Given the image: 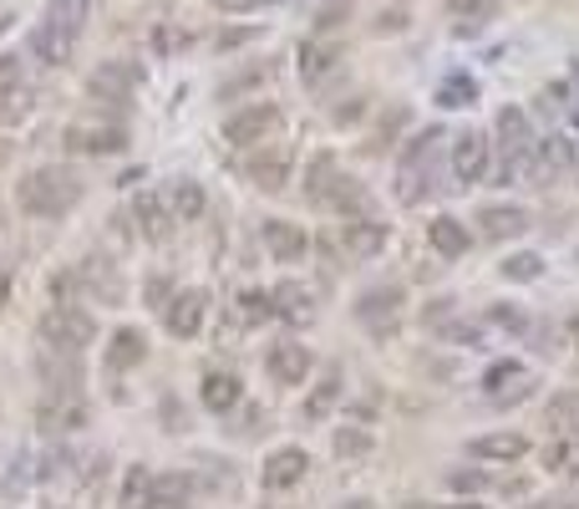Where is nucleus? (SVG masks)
<instances>
[{
	"instance_id": "obj_1",
	"label": "nucleus",
	"mask_w": 579,
	"mask_h": 509,
	"mask_svg": "<svg viewBox=\"0 0 579 509\" xmlns=\"http://www.w3.org/2000/svg\"><path fill=\"white\" fill-rule=\"evenodd\" d=\"M15 199H21V209L36 215V219H62L81 204V178L72 174V169H62V163H52V169H31V174L15 184Z\"/></svg>"
},
{
	"instance_id": "obj_2",
	"label": "nucleus",
	"mask_w": 579,
	"mask_h": 509,
	"mask_svg": "<svg viewBox=\"0 0 579 509\" xmlns=\"http://www.w3.org/2000/svg\"><path fill=\"white\" fill-rule=\"evenodd\" d=\"M81 21H87V0H52L46 15H41V26L31 31V52L41 62H66L81 36Z\"/></svg>"
},
{
	"instance_id": "obj_3",
	"label": "nucleus",
	"mask_w": 579,
	"mask_h": 509,
	"mask_svg": "<svg viewBox=\"0 0 579 509\" xmlns=\"http://www.w3.org/2000/svg\"><path fill=\"white\" fill-rule=\"evenodd\" d=\"M437 143H443V128H427V133L407 138L402 163H396V199L402 204H422V194L433 188V148Z\"/></svg>"
},
{
	"instance_id": "obj_4",
	"label": "nucleus",
	"mask_w": 579,
	"mask_h": 509,
	"mask_svg": "<svg viewBox=\"0 0 579 509\" xmlns=\"http://www.w3.org/2000/svg\"><path fill=\"white\" fill-rule=\"evenodd\" d=\"M97 336V322L87 316V311H77L72 301H62V306H52L46 316H41V342L52 351H72V357H81V351L92 347Z\"/></svg>"
},
{
	"instance_id": "obj_5",
	"label": "nucleus",
	"mask_w": 579,
	"mask_h": 509,
	"mask_svg": "<svg viewBox=\"0 0 579 509\" xmlns=\"http://www.w3.org/2000/svg\"><path fill=\"white\" fill-rule=\"evenodd\" d=\"M499 148H503V169H499L503 184H509V178H518V174H528L534 133H528V112L524 108H503L499 112Z\"/></svg>"
},
{
	"instance_id": "obj_6",
	"label": "nucleus",
	"mask_w": 579,
	"mask_h": 509,
	"mask_svg": "<svg viewBox=\"0 0 579 509\" xmlns=\"http://www.w3.org/2000/svg\"><path fill=\"white\" fill-rule=\"evenodd\" d=\"M159 311H163V332L178 336V342H188V336H198V326H204L209 295L198 291V285H188V291H173Z\"/></svg>"
},
{
	"instance_id": "obj_7",
	"label": "nucleus",
	"mask_w": 579,
	"mask_h": 509,
	"mask_svg": "<svg viewBox=\"0 0 579 509\" xmlns=\"http://www.w3.org/2000/svg\"><path fill=\"white\" fill-rule=\"evenodd\" d=\"M280 128V108L275 102H250V108H239L234 118H225V143L234 148H254Z\"/></svg>"
},
{
	"instance_id": "obj_8",
	"label": "nucleus",
	"mask_w": 579,
	"mask_h": 509,
	"mask_svg": "<svg viewBox=\"0 0 579 509\" xmlns=\"http://www.w3.org/2000/svg\"><path fill=\"white\" fill-rule=\"evenodd\" d=\"M336 245H341L346 260H371V254L386 250V225L371 215H351L336 225Z\"/></svg>"
},
{
	"instance_id": "obj_9",
	"label": "nucleus",
	"mask_w": 579,
	"mask_h": 509,
	"mask_svg": "<svg viewBox=\"0 0 579 509\" xmlns=\"http://www.w3.org/2000/svg\"><path fill=\"white\" fill-rule=\"evenodd\" d=\"M66 148L102 159V153H122V148H128V133H122L118 122H72V128H66Z\"/></svg>"
},
{
	"instance_id": "obj_10",
	"label": "nucleus",
	"mask_w": 579,
	"mask_h": 509,
	"mask_svg": "<svg viewBox=\"0 0 579 509\" xmlns=\"http://www.w3.org/2000/svg\"><path fill=\"white\" fill-rule=\"evenodd\" d=\"M483 392L488 402H524L534 392V372L524 362H493L483 372Z\"/></svg>"
},
{
	"instance_id": "obj_11",
	"label": "nucleus",
	"mask_w": 579,
	"mask_h": 509,
	"mask_svg": "<svg viewBox=\"0 0 579 509\" xmlns=\"http://www.w3.org/2000/svg\"><path fill=\"white\" fill-rule=\"evenodd\" d=\"M260 240H264V250L275 254L280 266H295V260L310 254V235H305L301 225H290V219H264Z\"/></svg>"
},
{
	"instance_id": "obj_12",
	"label": "nucleus",
	"mask_w": 579,
	"mask_h": 509,
	"mask_svg": "<svg viewBox=\"0 0 579 509\" xmlns=\"http://www.w3.org/2000/svg\"><path fill=\"white\" fill-rule=\"evenodd\" d=\"M396 306H402V291L396 285H376V291H367L356 301V322L371 326L376 336H386L396 326Z\"/></svg>"
},
{
	"instance_id": "obj_13",
	"label": "nucleus",
	"mask_w": 579,
	"mask_h": 509,
	"mask_svg": "<svg viewBox=\"0 0 579 509\" xmlns=\"http://www.w3.org/2000/svg\"><path fill=\"white\" fill-rule=\"evenodd\" d=\"M483 174H488V138L468 128V133L452 138V178L458 184H478Z\"/></svg>"
},
{
	"instance_id": "obj_14",
	"label": "nucleus",
	"mask_w": 579,
	"mask_h": 509,
	"mask_svg": "<svg viewBox=\"0 0 579 509\" xmlns=\"http://www.w3.org/2000/svg\"><path fill=\"white\" fill-rule=\"evenodd\" d=\"M305 474H310V454L305 448H275V454L264 458L260 479H264V489H295Z\"/></svg>"
},
{
	"instance_id": "obj_15",
	"label": "nucleus",
	"mask_w": 579,
	"mask_h": 509,
	"mask_svg": "<svg viewBox=\"0 0 579 509\" xmlns=\"http://www.w3.org/2000/svg\"><path fill=\"white\" fill-rule=\"evenodd\" d=\"M270 301H275V316L290 326H305V322H316V291L301 281H280L275 291H270Z\"/></svg>"
},
{
	"instance_id": "obj_16",
	"label": "nucleus",
	"mask_w": 579,
	"mask_h": 509,
	"mask_svg": "<svg viewBox=\"0 0 579 509\" xmlns=\"http://www.w3.org/2000/svg\"><path fill=\"white\" fill-rule=\"evenodd\" d=\"M36 423L46 433H77V429H87V408L77 402V392H62V398H46L41 402V413H36Z\"/></svg>"
},
{
	"instance_id": "obj_17",
	"label": "nucleus",
	"mask_w": 579,
	"mask_h": 509,
	"mask_svg": "<svg viewBox=\"0 0 579 509\" xmlns=\"http://www.w3.org/2000/svg\"><path fill=\"white\" fill-rule=\"evenodd\" d=\"M138 82H143V72L132 67V62H102V67L92 72V82H87V87H92L97 97H107V102H122V97H128Z\"/></svg>"
},
{
	"instance_id": "obj_18",
	"label": "nucleus",
	"mask_w": 579,
	"mask_h": 509,
	"mask_svg": "<svg viewBox=\"0 0 579 509\" xmlns=\"http://www.w3.org/2000/svg\"><path fill=\"white\" fill-rule=\"evenodd\" d=\"M250 184H260L264 194H280L290 184V148H264L250 159Z\"/></svg>"
},
{
	"instance_id": "obj_19",
	"label": "nucleus",
	"mask_w": 579,
	"mask_h": 509,
	"mask_svg": "<svg viewBox=\"0 0 579 509\" xmlns=\"http://www.w3.org/2000/svg\"><path fill=\"white\" fill-rule=\"evenodd\" d=\"M478 229H483V240H514V235L528 229V215L518 204H488L478 215Z\"/></svg>"
},
{
	"instance_id": "obj_20",
	"label": "nucleus",
	"mask_w": 579,
	"mask_h": 509,
	"mask_svg": "<svg viewBox=\"0 0 579 509\" xmlns=\"http://www.w3.org/2000/svg\"><path fill=\"white\" fill-rule=\"evenodd\" d=\"M569 163H575L569 138H544V143H534V153H528V174H534V178H554V174H565Z\"/></svg>"
},
{
	"instance_id": "obj_21",
	"label": "nucleus",
	"mask_w": 579,
	"mask_h": 509,
	"mask_svg": "<svg viewBox=\"0 0 579 509\" xmlns=\"http://www.w3.org/2000/svg\"><path fill=\"white\" fill-rule=\"evenodd\" d=\"M341 367H326L320 372V382L310 388V398H305V423H326L330 413H336V402H341Z\"/></svg>"
},
{
	"instance_id": "obj_22",
	"label": "nucleus",
	"mask_w": 579,
	"mask_h": 509,
	"mask_svg": "<svg viewBox=\"0 0 579 509\" xmlns=\"http://www.w3.org/2000/svg\"><path fill=\"white\" fill-rule=\"evenodd\" d=\"M270 372H275L280 382H290V388H295V382H305V377H310V351H305L301 342H275V347H270Z\"/></svg>"
},
{
	"instance_id": "obj_23",
	"label": "nucleus",
	"mask_w": 579,
	"mask_h": 509,
	"mask_svg": "<svg viewBox=\"0 0 579 509\" xmlns=\"http://www.w3.org/2000/svg\"><path fill=\"white\" fill-rule=\"evenodd\" d=\"M336 67H341V46H336V41H305L301 46V77L310 82V87L326 82Z\"/></svg>"
},
{
	"instance_id": "obj_24",
	"label": "nucleus",
	"mask_w": 579,
	"mask_h": 509,
	"mask_svg": "<svg viewBox=\"0 0 579 509\" xmlns=\"http://www.w3.org/2000/svg\"><path fill=\"white\" fill-rule=\"evenodd\" d=\"M198 398H204V408H209V413H234L239 398H244V382H239L234 372H209V377H204V392H198Z\"/></svg>"
},
{
	"instance_id": "obj_25",
	"label": "nucleus",
	"mask_w": 579,
	"mask_h": 509,
	"mask_svg": "<svg viewBox=\"0 0 579 509\" xmlns=\"http://www.w3.org/2000/svg\"><path fill=\"white\" fill-rule=\"evenodd\" d=\"M143 357H148V336L138 332V326L112 332V347H107V367H112V372H128V367H138Z\"/></svg>"
},
{
	"instance_id": "obj_26",
	"label": "nucleus",
	"mask_w": 579,
	"mask_h": 509,
	"mask_svg": "<svg viewBox=\"0 0 579 509\" xmlns=\"http://www.w3.org/2000/svg\"><path fill=\"white\" fill-rule=\"evenodd\" d=\"M427 240H433V250L443 254V260H458V254H468V225L452 215H437L433 225H427Z\"/></svg>"
},
{
	"instance_id": "obj_27",
	"label": "nucleus",
	"mask_w": 579,
	"mask_h": 509,
	"mask_svg": "<svg viewBox=\"0 0 579 509\" xmlns=\"http://www.w3.org/2000/svg\"><path fill=\"white\" fill-rule=\"evenodd\" d=\"M194 505V484L184 474H153V495H148V509H188Z\"/></svg>"
},
{
	"instance_id": "obj_28",
	"label": "nucleus",
	"mask_w": 579,
	"mask_h": 509,
	"mask_svg": "<svg viewBox=\"0 0 579 509\" xmlns=\"http://www.w3.org/2000/svg\"><path fill=\"white\" fill-rule=\"evenodd\" d=\"M473 454L493 458V464H514L528 454V438L524 433H483V438H473Z\"/></svg>"
},
{
	"instance_id": "obj_29",
	"label": "nucleus",
	"mask_w": 579,
	"mask_h": 509,
	"mask_svg": "<svg viewBox=\"0 0 579 509\" xmlns=\"http://www.w3.org/2000/svg\"><path fill=\"white\" fill-rule=\"evenodd\" d=\"M544 423H549L554 433H579V388L554 392L549 408H544Z\"/></svg>"
},
{
	"instance_id": "obj_30",
	"label": "nucleus",
	"mask_w": 579,
	"mask_h": 509,
	"mask_svg": "<svg viewBox=\"0 0 579 509\" xmlns=\"http://www.w3.org/2000/svg\"><path fill=\"white\" fill-rule=\"evenodd\" d=\"M132 219H138V229H143L148 240H163V235H168V209H163L159 194H138V199H132Z\"/></svg>"
},
{
	"instance_id": "obj_31",
	"label": "nucleus",
	"mask_w": 579,
	"mask_h": 509,
	"mask_svg": "<svg viewBox=\"0 0 579 509\" xmlns=\"http://www.w3.org/2000/svg\"><path fill=\"white\" fill-rule=\"evenodd\" d=\"M168 209L178 225H194L198 215H204V184H194V178H178L168 194Z\"/></svg>"
},
{
	"instance_id": "obj_32",
	"label": "nucleus",
	"mask_w": 579,
	"mask_h": 509,
	"mask_svg": "<svg viewBox=\"0 0 579 509\" xmlns=\"http://www.w3.org/2000/svg\"><path fill=\"white\" fill-rule=\"evenodd\" d=\"M544 469H554V474H579V438H575V433H559V438L544 448Z\"/></svg>"
},
{
	"instance_id": "obj_33",
	"label": "nucleus",
	"mask_w": 579,
	"mask_h": 509,
	"mask_svg": "<svg viewBox=\"0 0 579 509\" xmlns=\"http://www.w3.org/2000/svg\"><path fill=\"white\" fill-rule=\"evenodd\" d=\"M473 97H478V82L468 77V72H452V77L437 87V102H443V108H473Z\"/></svg>"
},
{
	"instance_id": "obj_34",
	"label": "nucleus",
	"mask_w": 579,
	"mask_h": 509,
	"mask_svg": "<svg viewBox=\"0 0 579 509\" xmlns=\"http://www.w3.org/2000/svg\"><path fill=\"white\" fill-rule=\"evenodd\" d=\"M336 174H341V169H336V159H330V153L310 159V169H305V194L320 204V199H326V188L336 184Z\"/></svg>"
},
{
	"instance_id": "obj_35",
	"label": "nucleus",
	"mask_w": 579,
	"mask_h": 509,
	"mask_svg": "<svg viewBox=\"0 0 579 509\" xmlns=\"http://www.w3.org/2000/svg\"><path fill=\"white\" fill-rule=\"evenodd\" d=\"M148 495H153V469L132 464L128 484H122V509H148Z\"/></svg>"
},
{
	"instance_id": "obj_36",
	"label": "nucleus",
	"mask_w": 579,
	"mask_h": 509,
	"mask_svg": "<svg viewBox=\"0 0 579 509\" xmlns=\"http://www.w3.org/2000/svg\"><path fill=\"white\" fill-rule=\"evenodd\" d=\"M234 316L244 326H260V322H270V316H275V301H270V291H244V295H239Z\"/></svg>"
},
{
	"instance_id": "obj_37",
	"label": "nucleus",
	"mask_w": 579,
	"mask_h": 509,
	"mask_svg": "<svg viewBox=\"0 0 579 509\" xmlns=\"http://www.w3.org/2000/svg\"><path fill=\"white\" fill-rule=\"evenodd\" d=\"M503 281H539V275H544V260H539V254H509V260H503Z\"/></svg>"
},
{
	"instance_id": "obj_38",
	"label": "nucleus",
	"mask_w": 579,
	"mask_h": 509,
	"mask_svg": "<svg viewBox=\"0 0 579 509\" xmlns=\"http://www.w3.org/2000/svg\"><path fill=\"white\" fill-rule=\"evenodd\" d=\"M330 448H336V458H367L371 454V433L367 429H341Z\"/></svg>"
},
{
	"instance_id": "obj_39",
	"label": "nucleus",
	"mask_w": 579,
	"mask_h": 509,
	"mask_svg": "<svg viewBox=\"0 0 579 509\" xmlns=\"http://www.w3.org/2000/svg\"><path fill=\"white\" fill-rule=\"evenodd\" d=\"M452 15H462L468 26H478V21H488V15L499 11V0H448Z\"/></svg>"
},
{
	"instance_id": "obj_40",
	"label": "nucleus",
	"mask_w": 579,
	"mask_h": 509,
	"mask_svg": "<svg viewBox=\"0 0 579 509\" xmlns=\"http://www.w3.org/2000/svg\"><path fill=\"white\" fill-rule=\"evenodd\" d=\"M15 87H26V62L21 56H0V97L15 93Z\"/></svg>"
},
{
	"instance_id": "obj_41",
	"label": "nucleus",
	"mask_w": 579,
	"mask_h": 509,
	"mask_svg": "<svg viewBox=\"0 0 579 509\" xmlns=\"http://www.w3.org/2000/svg\"><path fill=\"white\" fill-rule=\"evenodd\" d=\"M26 112H31L26 87H15V93H6V97H0V128H6V122H21Z\"/></svg>"
},
{
	"instance_id": "obj_42",
	"label": "nucleus",
	"mask_w": 579,
	"mask_h": 509,
	"mask_svg": "<svg viewBox=\"0 0 579 509\" xmlns=\"http://www.w3.org/2000/svg\"><path fill=\"white\" fill-rule=\"evenodd\" d=\"M448 484L458 489V495H478V489L488 484V474H478V469H452V474H448Z\"/></svg>"
},
{
	"instance_id": "obj_43",
	"label": "nucleus",
	"mask_w": 579,
	"mask_h": 509,
	"mask_svg": "<svg viewBox=\"0 0 579 509\" xmlns=\"http://www.w3.org/2000/svg\"><path fill=\"white\" fill-rule=\"evenodd\" d=\"M493 322H499V326H509V332H524V311H518V306H493Z\"/></svg>"
},
{
	"instance_id": "obj_44",
	"label": "nucleus",
	"mask_w": 579,
	"mask_h": 509,
	"mask_svg": "<svg viewBox=\"0 0 579 509\" xmlns=\"http://www.w3.org/2000/svg\"><path fill=\"white\" fill-rule=\"evenodd\" d=\"M168 295H173V285L163 281V275H153V281H148V301H153V306H163Z\"/></svg>"
},
{
	"instance_id": "obj_45",
	"label": "nucleus",
	"mask_w": 579,
	"mask_h": 509,
	"mask_svg": "<svg viewBox=\"0 0 579 509\" xmlns=\"http://www.w3.org/2000/svg\"><path fill=\"white\" fill-rule=\"evenodd\" d=\"M250 36H254V31H225V36H219V52H225V46H244Z\"/></svg>"
},
{
	"instance_id": "obj_46",
	"label": "nucleus",
	"mask_w": 579,
	"mask_h": 509,
	"mask_svg": "<svg viewBox=\"0 0 579 509\" xmlns=\"http://www.w3.org/2000/svg\"><path fill=\"white\" fill-rule=\"evenodd\" d=\"M528 509H575V499H534Z\"/></svg>"
},
{
	"instance_id": "obj_47",
	"label": "nucleus",
	"mask_w": 579,
	"mask_h": 509,
	"mask_svg": "<svg viewBox=\"0 0 579 509\" xmlns=\"http://www.w3.org/2000/svg\"><path fill=\"white\" fill-rule=\"evenodd\" d=\"M6 301H11V270H0V311H6Z\"/></svg>"
},
{
	"instance_id": "obj_48",
	"label": "nucleus",
	"mask_w": 579,
	"mask_h": 509,
	"mask_svg": "<svg viewBox=\"0 0 579 509\" xmlns=\"http://www.w3.org/2000/svg\"><path fill=\"white\" fill-rule=\"evenodd\" d=\"M569 336H575V347H579V316H569Z\"/></svg>"
},
{
	"instance_id": "obj_49",
	"label": "nucleus",
	"mask_w": 579,
	"mask_h": 509,
	"mask_svg": "<svg viewBox=\"0 0 579 509\" xmlns=\"http://www.w3.org/2000/svg\"><path fill=\"white\" fill-rule=\"evenodd\" d=\"M448 509H483V505H473V499H458V505H448Z\"/></svg>"
},
{
	"instance_id": "obj_50",
	"label": "nucleus",
	"mask_w": 579,
	"mask_h": 509,
	"mask_svg": "<svg viewBox=\"0 0 579 509\" xmlns=\"http://www.w3.org/2000/svg\"><path fill=\"white\" fill-rule=\"evenodd\" d=\"M0 163H11V148H6V143H0Z\"/></svg>"
},
{
	"instance_id": "obj_51",
	"label": "nucleus",
	"mask_w": 579,
	"mask_h": 509,
	"mask_svg": "<svg viewBox=\"0 0 579 509\" xmlns=\"http://www.w3.org/2000/svg\"><path fill=\"white\" fill-rule=\"evenodd\" d=\"M336 509H367V505H361V499H351V505H336Z\"/></svg>"
},
{
	"instance_id": "obj_52",
	"label": "nucleus",
	"mask_w": 579,
	"mask_h": 509,
	"mask_svg": "<svg viewBox=\"0 0 579 509\" xmlns=\"http://www.w3.org/2000/svg\"><path fill=\"white\" fill-rule=\"evenodd\" d=\"M250 6H275V0H250Z\"/></svg>"
},
{
	"instance_id": "obj_53",
	"label": "nucleus",
	"mask_w": 579,
	"mask_h": 509,
	"mask_svg": "<svg viewBox=\"0 0 579 509\" xmlns=\"http://www.w3.org/2000/svg\"><path fill=\"white\" fill-rule=\"evenodd\" d=\"M412 509H427V505H412Z\"/></svg>"
},
{
	"instance_id": "obj_54",
	"label": "nucleus",
	"mask_w": 579,
	"mask_h": 509,
	"mask_svg": "<svg viewBox=\"0 0 579 509\" xmlns=\"http://www.w3.org/2000/svg\"><path fill=\"white\" fill-rule=\"evenodd\" d=\"M575 72H579V67H575Z\"/></svg>"
}]
</instances>
